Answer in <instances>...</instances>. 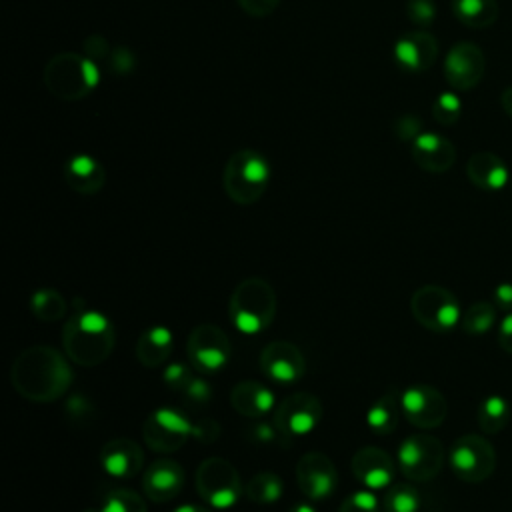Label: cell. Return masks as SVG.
Returning <instances> with one entry per match:
<instances>
[{
    "label": "cell",
    "instance_id": "ffe728a7",
    "mask_svg": "<svg viewBox=\"0 0 512 512\" xmlns=\"http://www.w3.org/2000/svg\"><path fill=\"white\" fill-rule=\"evenodd\" d=\"M142 448L130 438H116L102 446L100 466L112 478H132L142 470Z\"/></svg>",
    "mask_w": 512,
    "mask_h": 512
},
{
    "label": "cell",
    "instance_id": "6da1fadb",
    "mask_svg": "<svg viewBox=\"0 0 512 512\" xmlns=\"http://www.w3.org/2000/svg\"><path fill=\"white\" fill-rule=\"evenodd\" d=\"M10 380L20 396L32 402H52L68 390L72 372L54 348L36 344L18 354L10 368Z\"/></svg>",
    "mask_w": 512,
    "mask_h": 512
},
{
    "label": "cell",
    "instance_id": "f35d334b",
    "mask_svg": "<svg viewBox=\"0 0 512 512\" xmlns=\"http://www.w3.org/2000/svg\"><path fill=\"white\" fill-rule=\"evenodd\" d=\"M190 376H192V374H190L182 364H172V366H168L166 372H164V382H166L170 388L182 390Z\"/></svg>",
    "mask_w": 512,
    "mask_h": 512
},
{
    "label": "cell",
    "instance_id": "7402d4cb",
    "mask_svg": "<svg viewBox=\"0 0 512 512\" xmlns=\"http://www.w3.org/2000/svg\"><path fill=\"white\" fill-rule=\"evenodd\" d=\"M64 180L74 192L96 194L106 182V170L98 158L82 152L64 162Z\"/></svg>",
    "mask_w": 512,
    "mask_h": 512
},
{
    "label": "cell",
    "instance_id": "d6a6232c",
    "mask_svg": "<svg viewBox=\"0 0 512 512\" xmlns=\"http://www.w3.org/2000/svg\"><path fill=\"white\" fill-rule=\"evenodd\" d=\"M100 512H146V506L136 492L118 488L106 496L104 504L100 506Z\"/></svg>",
    "mask_w": 512,
    "mask_h": 512
},
{
    "label": "cell",
    "instance_id": "4316f807",
    "mask_svg": "<svg viewBox=\"0 0 512 512\" xmlns=\"http://www.w3.org/2000/svg\"><path fill=\"white\" fill-rule=\"evenodd\" d=\"M496 0H452L454 16L470 28H488L498 18Z\"/></svg>",
    "mask_w": 512,
    "mask_h": 512
},
{
    "label": "cell",
    "instance_id": "f6af8a7d",
    "mask_svg": "<svg viewBox=\"0 0 512 512\" xmlns=\"http://www.w3.org/2000/svg\"><path fill=\"white\" fill-rule=\"evenodd\" d=\"M288 512H316V510H314V506H310V504H306V502H298V504L290 506Z\"/></svg>",
    "mask_w": 512,
    "mask_h": 512
},
{
    "label": "cell",
    "instance_id": "7c38bea8",
    "mask_svg": "<svg viewBox=\"0 0 512 512\" xmlns=\"http://www.w3.org/2000/svg\"><path fill=\"white\" fill-rule=\"evenodd\" d=\"M322 418V402L310 392L290 394L274 410V426L282 438H296L312 432Z\"/></svg>",
    "mask_w": 512,
    "mask_h": 512
},
{
    "label": "cell",
    "instance_id": "ab89813d",
    "mask_svg": "<svg viewBox=\"0 0 512 512\" xmlns=\"http://www.w3.org/2000/svg\"><path fill=\"white\" fill-rule=\"evenodd\" d=\"M498 344L504 352L512 354V312H506L498 324Z\"/></svg>",
    "mask_w": 512,
    "mask_h": 512
},
{
    "label": "cell",
    "instance_id": "836d02e7",
    "mask_svg": "<svg viewBox=\"0 0 512 512\" xmlns=\"http://www.w3.org/2000/svg\"><path fill=\"white\" fill-rule=\"evenodd\" d=\"M462 102L454 92H442L436 96L432 104V114L438 124L442 126H452L460 118Z\"/></svg>",
    "mask_w": 512,
    "mask_h": 512
},
{
    "label": "cell",
    "instance_id": "b9f144b4",
    "mask_svg": "<svg viewBox=\"0 0 512 512\" xmlns=\"http://www.w3.org/2000/svg\"><path fill=\"white\" fill-rule=\"evenodd\" d=\"M276 434H280V432H278V428L274 426V422H272V424H268V422H258V424H254V428H252V438L258 440V442H262V444L272 442V440L276 438Z\"/></svg>",
    "mask_w": 512,
    "mask_h": 512
},
{
    "label": "cell",
    "instance_id": "4dcf8cb0",
    "mask_svg": "<svg viewBox=\"0 0 512 512\" xmlns=\"http://www.w3.org/2000/svg\"><path fill=\"white\" fill-rule=\"evenodd\" d=\"M494 322H496V306L492 302L480 300V302H474L462 314L460 326L466 334L480 336V334H486L494 326Z\"/></svg>",
    "mask_w": 512,
    "mask_h": 512
},
{
    "label": "cell",
    "instance_id": "3957f363",
    "mask_svg": "<svg viewBox=\"0 0 512 512\" xmlns=\"http://www.w3.org/2000/svg\"><path fill=\"white\" fill-rule=\"evenodd\" d=\"M230 320L242 334H258L270 326L276 314V294L274 288L262 278L242 280L228 304Z\"/></svg>",
    "mask_w": 512,
    "mask_h": 512
},
{
    "label": "cell",
    "instance_id": "9a60e30c",
    "mask_svg": "<svg viewBox=\"0 0 512 512\" xmlns=\"http://www.w3.org/2000/svg\"><path fill=\"white\" fill-rule=\"evenodd\" d=\"M296 480L300 490L310 500H322V498H328L336 488L338 474H336V466L326 454L308 452L298 460Z\"/></svg>",
    "mask_w": 512,
    "mask_h": 512
},
{
    "label": "cell",
    "instance_id": "60d3db41",
    "mask_svg": "<svg viewBox=\"0 0 512 512\" xmlns=\"http://www.w3.org/2000/svg\"><path fill=\"white\" fill-rule=\"evenodd\" d=\"M494 302H496V308H500L504 312H512V284L510 282H502L496 286Z\"/></svg>",
    "mask_w": 512,
    "mask_h": 512
},
{
    "label": "cell",
    "instance_id": "277c9868",
    "mask_svg": "<svg viewBox=\"0 0 512 512\" xmlns=\"http://www.w3.org/2000/svg\"><path fill=\"white\" fill-rule=\"evenodd\" d=\"M270 162L252 148L236 150L222 174V186L230 200L236 204H254L262 198L270 184Z\"/></svg>",
    "mask_w": 512,
    "mask_h": 512
},
{
    "label": "cell",
    "instance_id": "74e56055",
    "mask_svg": "<svg viewBox=\"0 0 512 512\" xmlns=\"http://www.w3.org/2000/svg\"><path fill=\"white\" fill-rule=\"evenodd\" d=\"M238 4L246 14L262 18V16H268L270 12H274L276 6L280 4V0H238Z\"/></svg>",
    "mask_w": 512,
    "mask_h": 512
},
{
    "label": "cell",
    "instance_id": "d590c367",
    "mask_svg": "<svg viewBox=\"0 0 512 512\" xmlns=\"http://www.w3.org/2000/svg\"><path fill=\"white\" fill-rule=\"evenodd\" d=\"M406 12H408V16H410V20H412L414 24L428 26V24L434 22L436 6H434L432 0H408Z\"/></svg>",
    "mask_w": 512,
    "mask_h": 512
},
{
    "label": "cell",
    "instance_id": "d6986e66",
    "mask_svg": "<svg viewBox=\"0 0 512 512\" xmlns=\"http://www.w3.org/2000/svg\"><path fill=\"white\" fill-rule=\"evenodd\" d=\"M438 56V42L424 30L408 32L394 44V60L400 68L410 72H422L434 64Z\"/></svg>",
    "mask_w": 512,
    "mask_h": 512
},
{
    "label": "cell",
    "instance_id": "484cf974",
    "mask_svg": "<svg viewBox=\"0 0 512 512\" xmlns=\"http://www.w3.org/2000/svg\"><path fill=\"white\" fill-rule=\"evenodd\" d=\"M402 412L400 394L394 390L384 392L366 412V424L376 434H390L398 426V418Z\"/></svg>",
    "mask_w": 512,
    "mask_h": 512
},
{
    "label": "cell",
    "instance_id": "8fae6325",
    "mask_svg": "<svg viewBox=\"0 0 512 512\" xmlns=\"http://www.w3.org/2000/svg\"><path fill=\"white\" fill-rule=\"evenodd\" d=\"M188 358L192 366L202 374H212L222 370L230 358V340L224 330L214 324L196 326L186 344Z\"/></svg>",
    "mask_w": 512,
    "mask_h": 512
},
{
    "label": "cell",
    "instance_id": "4fadbf2b",
    "mask_svg": "<svg viewBox=\"0 0 512 512\" xmlns=\"http://www.w3.org/2000/svg\"><path fill=\"white\" fill-rule=\"evenodd\" d=\"M402 414L418 428H436L448 416V402L444 394L428 384L408 386L400 394Z\"/></svg>",
    "mask_w": 512,
    "mask_h": 512
},
{
    "label": "cell",
    "instance_id": "ee69618b",
    "mask_svg": "<svg viewBox=\"0 0 512 512\" xmlns=\"http://www.w3.org/2000/svg\"><path fill=\"white\" fill-rule=\"evenodd\" d=\"M172 512H212V510L206 506H200V504H182V506L174 508Z\"/></svg>",
    "mask_w": 512,
    "mask_h": 512
},
{
    "label": "cell",
    "instance_id": "5bb4252c",
    "mask_svg": "<svg viewBox=\"0 0 512 512\" xmlns=\"http://www.w3.org/2000/svg\"><path fill=\"white\" fill-rule=\"evenodd\" d=\"M486 70L482 50L472 42H458L450 48L444 60V76L456 90L474 88Z\"/></svg>",
    "mask_w": 512,
    "mask_h": 512
},
{
    "label": "cell",
    "instance_id": "e0dca14e",
    "mask_svg": "<svg viewBox=\"0 0 512 512\" xmlns=\"http://www.w3.org/2000/svg\"><path fill=\"white\" fill-rule=\"evenodd\" d=\"M352 474L358 482L370 490H382L392 484L394 478V462L390 454L376 446L360 448L350 462Z\"/></svg>",
    "mask_w": 512,
    "mask_h": 512
},
{
    "label": "cell",
    "instance_id": "44dd1931",
    "mask_svg": "<svg viewBox=\"0 0 512 512\" xmlns=\"http://www.w3.org/2000/svg\"><path fill=\"white\" fill-rule=\"evenodd\" d=\"M412 158L422 170L438 174L454 164L456 148L448 138L436 132H422L412 140Z\"/></svg>",
    "mask_w": 512,
    "mask_h": 512
},
{
    "label": "cell",
    "instance_id": "f546056e",
    "mask_svg": "<svg viewBox=\"0 0 512 512\" xmlns=\"http://www.w3.org/2000/svg\"><path fill=\"white\" fill-rule=\"evenodd\" d=\"M246 496L254 504H274L282 496V480L274 472H258L250 478Z\"/></svg>",
    "mask_w": 512,
    "mask_h": 512
},
{
    "label": "cell",
    "instance_id": "f1b7e54d",
    "mask_svg": "<svg viewBox=\"0 0 512 512\" xmlns=\"http://www.w3.org/2000/svg\"><path fill=\"white\" fill-rule=\"evenodd\" d=\"M30 310L36 318H40L44 322H56V320L64 318V314H66V300L60 292H56L52 288H42L32 294Z\"/></svg>",
    "mask_w": 512,
    "mask_h": 512
},
{
    "label": "cell",
    "instance_id": "ba28073f",
    "mask_svg": "<svg viewBox=\"0 0 512 512\" xmlns=\"http://www.w3.org/2000/svg\"><path fill=\"white\" fill-rule=\"evenodd\" d=\"M196 490L212 508H230L242 494V482L236 468L220 456L206 458L196 470Z\"/></svg>",
    "mask_w": 512,
    "mask_h": 512
},
{
    "label": "cell",
    "instance_id": "8992f818",
    "mask_svg": "<svg viewBox=\"0 0 512 512\" xmlns=\"http://www.w3.org/2000/svg\"><path fill=\"white\" fill-rule=\"evenodd\" d=\"M144 442L150 450L160 454H172L178 448L186 444L190 436H196L198 440L210 442V434L206 426L192 424L182 412L164 406L158 408L142 426Z\"/></svg>",
    "mask_w": 512,
    "mask_h": 512
},
{
    "label": "cell",
    "instance_id": "5b68a950",
    "mask_svg": "<svg viewBox=\"0 0 512 512\" xmlns=\"http://www.w3.org/2000/svg\"><path fill=\"white\" fill-rule=\"evenodd\" d=\"M100 80L94 60L76 52L56 54L44 68V82L48 90L62 100L84 98Z\"/></svg>",
    "mask_w": 512,
    "mask_h": 512
},
{
    "label": "cell",
    "instance_id": "7a4b0ae2",
    "mask_svg": "<svg viewBox=\"0 0 512 512\" xmlns=\"http://www.w3.org/2000/svg\"><path fill=\"white\" fill-rule=\"evenodd\" d=\"M114 326L98 310H76L62 330L66 354L80 366H96L114 350Z\"/></svg>",
    "mask_w": 512,
    "mask_h": 512
},
{
    "label": "cell",
    "instance_id": "52a82bcc",
    "mask_svg": "<svg viewBox=\"0 0 512 512\" xmlns=\"http://www.w3.org/2000/svg\"><path fill=\"white\" fill-rule=\"evenodd\" d=\"M412 316L420 326L432 332H450L462 320L456 296L436 284L420 286L410 300Z\"/></svg>",
    "mask_w": 512,
    "mask_h": 512
},
{
    "label": "cell",
    "instance_id": "9c48e42d",
    "mask_svg": "<svg viewBox=\"0 0 512 512\" xmlns=\"http://www.w3.org/2000/svg\"><path fill=\"white\" fill-rule=\"evenodd\" d=\"M450 466L454 474L470 484L484 482L496 470L494 446L480 434H464L450 448Z\"/></svg>",
    "mask_w": 512,
    "mask_h": 512
},
{
    "label": "cell",
    "instance_id": "e575fe53",
    "mask_svg": "<svg viewBox=\"0 0 512 512\" xmlns=\"http://www.w3.org/2000/svg\"><path fill=\"white\" fill-rule=\"evenodd\" d=\"M338 512H378V500L372 492L358 490L340 504Z\"/></svg>",
    "mask_w": 512,
    "mask_h": 512
},
{
    "label": "cell",
    "instance_id": "1f68e13d",
    "mask_svg": "<svg viewBox=\"0 0 512 512\" xmlns=\"http://www.w3.org/2000/svg\"><path fill=\"white\" fill-rule=\"evenodd\" d=\"M420 494L412 484H394L384 494V512H418Z\"/></svg>",
    "mask_w": 512,
    "mask_h": 512
},
{
    "label": "cell",
    "instance_id": "2e32d148",
    "mask_svg": "<svg viewBox=\"0 0 512 512\" xmlns=\"http://www.w3.org/2000/svg\"><path fill=\"white\" fill-rule=\"evenodd\" d=\"M260 368L274 382L290 384L304 374L306 362L302 352L294 344L276 340L266 344L260 352Z\"/></svg>",
    "mask_w": 512,
    "mask_h": 512
},
{
    "label": "cell",
    "instance_id": "d4e9b609",
    "mask_svg": "<svg viewBox=\"0 0 512 512\" xmlns=\"http://www.w3.org/2000/svg\"><path fill=\"white\" fill-rule=\"evenodd\" d=\"M172 342L174 334L166 326H150L138 338L136 356L146 368H158L168 360Z\"/></svg>",
    "mask_w": 512,
    "mask_h": 512
},
{
    "label": "cell",
    "instance_id": "7bdbcfd3",
    "mask_svg": "<svg viewBox=\"0 0 512 512\" xmlns=\"http://www.w3.org/2000/svg\"><path fill=\"white\" fill-rule=\"evenodd\" d=\"M500 102H502V108H504V112L512 118V86L510 88H506L504 92H502V98H500Z\"/></svg>",
    "mask_w": 512,
    "mask_h": 512
},
{
    "label": "cell",
    "instance_id": "8d00e7d4",
    "mask_svg": "<svg viewBox=\"0 0 512 512\" xmlns=\"http://www.w3.org/2000/svg\"><path fill=\"white\" fill-rule=\"evenodd\" d=\"M182 392H184L186 400L192 402V404H204V402H208L210 396H212L208 382H206L204 378H198V376H190L188 382L184 384Z\"/></svg>",
    "mask_w": 512,
    "mask_h": 512
},
{
    "label": "cell",
    "instance_id": "30bf717a",
    "mask_svg": "<svg viewBox=\"0 0 512 512\" xmlns=\"http://www.w3.org/2000/svg\"><path fill=\"white\" fill-rule=\"evenodd\" d=\"M398 464L402 474L414 482L432 480L442 470L444 448L430 434L408 436L398 446Z\"/></svg>",
    "mask_w": 512,
    "mask_h": 512
},
{
    "label": "cell",
    "instance_id": "83f0119b",
    "mask_svg": "<svg viewBox=\"0 0 512 512\" xmlns=\"http://www.w3.org/2000/svg\"><path fill=\"white\" fill-rule=\"evenodd\" d=\"M510 416H512V410H510L508 400L498 396V394L486 396L480 402L478 412H476L478 426H480V430L484 434H498V432H502L508 426Z\"/></svg>",
    "mask_w": 512,
    "mask_h": 512
},
{
    "label": "cell",
    "instance_id": "603a6c76",
    "mask_svg": "<svg viewBox=\"0 0 512 512\" xmlns=\"http://www.w3.org/2000/svg\"><path fill=\"white\" fill-rule=\"evenodd\" d=\"M466 174L470 182L486 192H498L508 184L510 172L500 156L494 152H476L468 158Z\"/></svg>",
    "mask_w": 512,
    "mask_h": 512
},
{
    "label": "cell",
    "instance_id": "ac0fdd59",
    "mask_svg": "<svg viewBox=\"0 0 512 512\" xmlns=\"http://www.w3.org/2000/svg\"><path fill=\"white\" fill-rule=\"evenodd\" d=\"M142 486L144 494L152 502H168L176 498V494H180L184 486V470L172 458H158L146 468Z\"/></svg>",
    "mask_w": 512,
    "mask_h": 512
},
{
    "label": "cell",
    "instance_id": "cb8c5ba5",
    "mask_svg": "<svg viewBox=\"0 0 512 512\" xmlns=\"http://www.w3.org/2000/svg\"><path fill=\"white\" fill-rule=\"evenodd\" d=\"M230 402L234 410L246 418H260L274 408V394L256 380H244L236 384L230 392Z\"/></svg>",
    "mask_w": 512,
    "mask_h": 512
}]
</instances>
